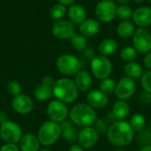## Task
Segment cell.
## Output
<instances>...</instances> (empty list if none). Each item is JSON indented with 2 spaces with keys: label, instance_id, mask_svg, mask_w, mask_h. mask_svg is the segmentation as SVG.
<instances>
[{
  "label": "cell",
  "instance_id": "6da1fadb",
  "mask_svg": "<svg viewBox=\"0 0 151 151\" xmlns=\"http://www.w3.org/2000/svg\"><path fill=\"white\" fill-rule=\"evenodd\" d=\"M134 131L129 122L117 120L111 124L107 131L108 141L116 147L128 146L134 140Z\"/></svg>",
  "mask_w": 151,
  "mask_h": 151
},
{
  "label": "cell",
  "instance_id": "7a4b0ae2",
  "mask_svg": "<svg viewBox=\"0 0 151 151\" xmlns=\"http://www.w3.org/2000/svg\"><path fill=\"white\" fill-rule=\"evenodd\" d=\"M70 120L76 126L81 128L93 127L97 119L96 110L89 104L81 103L74 105L69 111Z\"/></svg>",
  "mask_w": 151,
  "mask_h": 151
},
{
  "label": "cell",
  "instance_id": "3957f363",
  "mask_svg": "<svg viewBox=\"0 0 151 151\" xmlns=\"http://www.w3.org/2000/svg\"><path fill=\"white\" fill-rule=\"evenodd\" d=\"M79 94V89L76 87L74 81L70 78H60L55 81L53 86V96L59 101L65 104L74 102Z\"/></svg>",
  "mask_w": 151,
  "mask_h": 151
},
{
  "label": "cell",
  "instance_id": "277c9868",
  "mask_svg": "<svg viewBox=\"0 0 151 151\" xmlns=\"http://www.w3.org/2000/svg\"><path fill=\"white\" fill-rule=\"evenodd\" d=\"M62 136L60 124L51 120L46 121L41 125L37 132V137L41 145L50 147L54 145Z\"/></svg>",
  "mask_w": 151,
  "mask_h": 151
},
{
  "label": "cell",
  "instance_id": "5b68a950",
  "mask_svg": "<svg viewBox=\"0 0 151 151\" xmlns=\"http://www.w3.org/2000/svg\"><path fill=\"white\" fill-rule=\"evenodd\" d=\"M56 67L65 76H75L81 70V62L72 54H62L56 60Z\"/></svg>",
  "mask_w": 151,
  "mask_h": 151
},
{
  "label": "cell",
  "instance_id": "8992f818",
  "mask_svg": "<svg viewBox=\"0 0 151 151\" xmlns=\"http://www.w3.org/2000/svg\"><path fill=\"white\" fill-rule=\"evenodd\" d=\"M90 69L92 74L96 79L102 81L110 77L112 72V64L108 57L99 54L91 59Z\"/></svg>",
  "mask_w": 151,
  "mask_h": 151
},
{
  "label": "cell",
  "instance_id": "52a82bcc",
  "mask_svg": "<svg viewBox=\"0 0 151 151\" xmlns=\"http://www.w3.org/2000/svg\"><path fill=\"white\" fill-rule=\"evenodd\" d=\"M117 5L112 0H101L96 5V19L103 23H110L117 17Z\"/></svg>",
  "mask_w": 151,
  "mask_h": 151
},
{
  "label": "cell",
  "instance_id": "ba28073f",
  "mask_svg": "<svg viewBox=\"0 0 151 151\" xmlns=\"http://www.w3.org/2000/svg\"><path fill=\"white\" fill-rule=\"evenodd\" d=\"M22 135L21 127L17 123L5 120L1 124L0 137L5 143H18Z\"/></svg>",
  "mask_w": 151,
  "mask_h": 151
},
{
  "label": "cell",
  "instance_id": "9c48e42d",
  "mask_svg": "<svg viewBox=\"0 0 151 151\" xmlns=\"http://www.w3.org/2000/svg\"><path fill=\"white\" fill-rule=\"evenodd\" d=\"M133 37V47L138 53L147 54L151 50V32L148 28L138 27Z\"/></svg>",
  "mask_w": 151,
  "mask_h": 151
},
{
  "label": "cell",
  "instance_id": "30bf717a",
  "mask_svg": "<svg viewBox=\"0 0 151 151\" xmlns=\"http://www.w3.org/2000/svg\"><path fill=\"white\" fill-rule=\"evenodd\" d=\"M47 115L51 121L60 124L67 119L69 111L64 102L55 99L49 103L47 106Z\"/></svg>",
  "mask_w": 151,
  "mask_h": 151
},
{
  "label": "cell",
  "instance_id": "8fae6325",
  "mask_svg": "<svg viewBox=\"0 0 151 151\" xmlns=\"http://www.w3.org/2000/svg\"><path fill=\"white\" fill-rule=\"evenodd\" d=\"M136 91V83L134 80L125 76L120 78L116 83L115 94L119 100L127 101L130 99Z\"/></svg>",
  "mask_w": 151,
  "mask_h": 151
},
{
  "label": "cell",
  "instance_id": "7c38bea8",
  "mask_svg": "<svg viewBox=\"0 0 151 151\" xmlns=\"http://www.w3.org/2000/svg\"><path fill=\"white\" fill-rule=\"evenodd\" d=\"M51 33L58 39H71L76 34L75 24L66 19L58 20L53 24L51 27Z\"/></svg>",
  "mask_w": 151,
  "mask_h": 151
},
{
  "label": "cell",
  "instance_id": "4fadbf2b",
  "mask_svg": "<svg viewBox=\"0 0 151 151\" xmlns=\"http://www.w3.org/2000/svg\"><path fill=\"white\" fill-rule=\"evenodd\" d=\"M99 134L93 127H83L78 134L79 144L84 149L93 148L98 142Z\"/></svg>",
  "mask_w": 151,
  "mask_h": 151
},
{
  "label": "cell",
  "instance_id": "5bb4252c",
  "mask_svg": "<svg viewBox=\"0 0 151 151\" xmlns=\"http://www.w3.org/2000/svg\"><path fill=\"white\" fill-rule=\"evenodd\" d=\"M12 108L19 114H27L34 108L32 98L25 94H19L14 96L12 100Z\"/></svg>",
  "mask_w": 151,
  "mask_h": 151
},
{
  "label": "cell",
  "instance_id": "9a60e30c",
  "mask_svg": "<svg viewBox=\"0 0 151 151\" xmlns=\"http://www.w3.org/2000/svg\"><path fill=\"white\" fill-rule=\"evenodd\" d=\"M133 22L138 27L147 28L151 26V7L150 6H140L134 11Z\"/></svg>",
  "mask_w": 151,
  "mask_h": 151
},
{
  "label": "cell",
  "instance_id": "2e32d148",
  "mask_svg": "<svg viewBox=\"0 0 151 151\" xmlns=\"http://www.w3.org/2000/svg\"><path fill=\"white\" fill-rule=\"evenodd\" d=\"M87 104L94 109L104 108L109 103V97L100 89L90 90L86 96Z\"/></svg>",
  "mask_w": 151,
  "mask_h": 151
},
{
  "label": "cell",
  "instance_id": "e0dca14e",
  "mask_svg": "<svg viewBox=\"0 0 151 151\" xmlns=\"http://www.w3.org/2000/svg\"><path fill=\"white\" fill-rule=\"evenodd\" d=\"M101 26L98 19L93 18H87L79 25V32L85 37H93L100 31Z\"/></svg>",
  "mask_w": 151,
  "mask_h": 151
},
{
  "label": "cell",
  "instance_id": "ac0fdd59",
  "mask_svg": "<svg viewBox=\"0 0 151 151\" xmlns=\"http://www.w3.org/2000/svg\"><path fill=\"white\" fill-rule=\"evenodd\" d=\"M40 142L37 135L34 134H26L22 135L19 142V147L20 151H39Z\"/></svg>",
  "mask_w": 151,
  "mask_h": 151
},
{
  "label": "cell",
  "instance_id": "d6986e66",
  "mask_svg": "<svg viewBox=\"0 0 151 151\" xmlns=\"http://www.w3.org/2000/svg\"><path fill=\"white\" fill-rule=\"evenodd\" d=\"M67 15L70 21L73 24L80 25L87 19V11L82 5L73 4L67 9Z\"/></svg>",
  "mask_w": 151,
  "mask_h": 151
},
{
  "label": "cell",
  "instance_id": "ffe728a7",
  "mask_svg": "<svg viewBox=\"0 0 151 151\" xmlns=\"http://www.w3.org/2000/svg\"><path fill=\"white\" fill-rule=\"evenodd\" d=\"M74 83L80 91H88L92 86L91 74L86 70H81L74 76Z\"/></svg>",
  "mask_w": 151,
  "mask_h": 151
},
{
  "label": "cell",
  "instance_id": "44dd1931",
  "mask_svg": "<svg viewBox=\"0 0 151 151\" xmlns=\"http://www.w3.org/2000/svg\"><path fill=\"white\" fill-rule=\"evenodd\" d=\"M130 112V105L127 101L118 100L114 103L111 110V113L118 120H125Z\"/></svg>",
  "mask_w": 151,
  "mask_h": 151
},
{
  "label": "cell",
  "instance_id": "7402d4cb",
  "mask_svg": "<svg viewBox=\"0 0 151 151\" xmlns=\"http://www.w3.org/2000/svg\"><path fill=\"white\" fill-rule=\"evenodd\" d=\"M75 125L71 120H65L60 123L61 130H62V136L63 138L70 142H73L78 140V134Z\"/></svg>",
  "mask_w": 151,
  "mask_h": 151
},
{
  "label": "cell",
  "instance_id": "603a6c76",
  "mask_svg": "<svg viewBox=\"0 0 151 151\" xmlns=\"http://www.w3.org/2000/svg\"><path fill=\"white\" fill-rule=\"evenodd\" d=\"M135 25L133 20H121L117 27V35L122 39H127L134 35L135 32Z\"/></svg>",
  "mask_w": 151,
  "mask_h": 151
},
{
  "label": "cell",
  "instance_id": "cb8c5ba5",
  "mask_svg": "<svg viewBox=\"0 0 151 151\" xmlns=\"http://www.w3.org/2000/svg\"><path fill=\"white\" fill-rule=\"evenodd\" d=\"M119 48L117 41L113 38H106L98 45V52L100 55L108 57L113 55Z\"/></svg>",
  "mask_w": 151,
  "mask_h": 151
},
{
  "label": "cell",
  "instance_id": "d4e9b609",
  "mask_svg": "<svg viewBox=\"0 0 151 151\" xmlns=\"http://www.w3.org/2000/svg\"><path fill=\"white\" fill-rule=\"evenodd\" d=\"M53 96V88L43 83L38 85L34 89V96L40 102H46Z\"/></svg>",
  "mask_w": 151,
  "mask_h": 151
},
{
  "label": "cell",
  "instance_id": "484cf974",
  "mask_svg": "<svg viewBox=\"0 0 151 151\" xmlns=\"http://www.w3.org/2000/svg\"><path fill=\"white\" fill-rule=\"evenodd\" d=\"M124 73H126V76H127L133 80L142 78V76L144 73L142 65L140 64H138L137 62H134V61L127 63L125 65Z\"/></svg>",
  "mask_w": 151,
  "mask_h": 151
},
{
  "label": "cell",
  "instance_id": "4316f807",
  "mask_svg": "<svg viewBox=\"0 0 151 151\" xmlns=\"http://www.w3.org/2000/svg\"><path fill=\"white\" fill-rule=\"evenodd\" d=\"M130 126L132 127V128L134 129V132H141L142 130H143L146 127V119L145 117L141 114V113H135L134 114L129 121Z\"/></svg>",
  "mask_w": 151,
  "mask_h": 151
},
{
  "label": "cell",
  "instance_id": "83f0119b",
  "mask_svg": "<svg viewBox=\"0 0 151 151\" xmlns=\"http://www.w3.org/2000/svg\"><path fill=\"white\" fill-rule=\"evenodd\" d=\"M119 56L123 61L129 63V62H133L136 59V58L138 56V52L133 46L128 45V46H125L124 48L121 49V50L119 52Z\"/></svg>",
  "mask_w": 151,
  "mask_h": 151
},
{
  "label": "cell",
  "instance_id": "f1b7e54d",
  "mask_svg": "<svg viewBox=\"0 0 151 151\" xmlns=\"http://www.w3.org/2000/svg\"><path fill=\"white\" fill-rule=\"evenodd\" d=\"M66 12H67L66 6L58 3L51 6V8L50 9L49 14L51 19H53L55 20H60L63 19V17L65 15Z\"/></svg>",
  "mask_w": 151,
  "mask_h": 151
},
{
  "label": "cell",
  "instance_id": "f546056e",
  "mask_svg": "<svg viewBox=\"0 0 151 151\" xmlns=\"http://www.w3.org/2000/svg\"><path fill=\"white\" fill-rule=\"evenodd\" d=\"M116 81L111 79V78H106L104 80H102L99 83V89L104 92V94H106L107 96L112 95L113 93H115V89H116Z\"/></svg>",
  "mask_w": 151,
  "mask_h": 151
},
{
  "label": "cell",
  "instance_id": "4dcf8cb0",
  "mask_svg": "<svg viewBox=\"0 0 151 151\" xmlns=\"http://www.w3.org/2000/svg\"><path fill=\"white\" fill-rule=\"evenodd\" d=\"M71 44L72 46L77 50H84L87 47H88V41H87V37H85L84 35H82L81 34H75L71 39Z\"/></svg>",
  "mask_w": 151,
  "mask_h": 151
},
{
  "label": "cell",
  "instance_id": "1f68e13d",
  "mask_svg": "<svg viewBox=\"0 0 151 151\" xmlns=\"http://www.w3.org/2000/svg\"><path fill=\"white\" fill-rule=\"evenodd\" d=\"M134 11L127 4H120L117 7V17L121 20H127L133 17Z\"/></svg>",
  "mask_w": 151,
  "mask_h": 151
},
{
  "label": "cell",
  "instance_id": "d6a6232c",
  "mask_svg": "<svg viewBox=\"0 0 151 151\" xmlns=\"http://www.w3.org/2000/svg\"><path fill=\"white\" fill-rule=\"evenodd\" d=\"M138 142L141 145H151V129L150 128H144L141 132H139L138 135Z\"/></svg>",
  "mask_w": 151,
  "mask_h": 151
},
{
  "label": "cell",
  "instance_id": "836d02e7",
  "mask_svg": "<svg viewBox=\"0 0 151 151\" xmlns=\"http://www.w3.org/2000/svg\"><path fill=\"white\" fill-rule=\"evenodd\" d=\"M6 89H7V92L13 97L21 94V85L18 81H15V80L10 81L7 83Z\"/></svg>",
  "mask_w": 151,
  "mask_h": 151
},
{
  "label": "cell",
  "instance_id": "e575fe53",
  "mask_svg": "<svg viewBox=\"0 0 151 151\" xmlns=\"http://www.w3.org/2000/svg\"><path fill=\"white\" fill-rule=\"evenodd\" d=\"M141 85L143 90L151 94V70L143 73L141 78Z\"/></svg>",
  "mask_w": 151,
  "mask_h": 151
},
{
  "label": "cell",
  "instance_id": "d590c367",
  "mask_svg": "<svg viewBox=\"0 0 151 151\" xmlns=\"http://www.w3.org/2000/svg\"><path fill=\"white\" fill-rule=\"evenodd\" d=\"M95 125V128L96 130L98 132V134H104V133H107L108 131V123L107 121H105L104 119H97Z\"/></svg>",
  "mask_w": 151,
  "mask_h": 151
},
{
  "label": "cell",
  "instance_id": "8d00e7d4",
  "mask_svg": "<svg viewBox=\"0 0 151 151\" xmlns=\"http://www.w3.org/2000/svg\"><path fill=\"white\" fill-rule=\"evenodd\" d=\"M139 101L142 104H151V94L145 90L142 91L139 95Z\"/></svg>",
  "mask_w": 151,
  "mask_h": 151
},
{
  "label": "cell",
  "instance_id": "74e56055",
  "mask_svg": "<svg viewBox=\"0 0 151 151\" xmlns=\"http://www.w3.org/2000/svg\"><path fill=\"white\" fill-rule=\"evenodd\" d=\"M0 151H20V150L16 143H5L0 148Z\"/></svg>",
  "mask_w": 151,
  "mask_h": 151
},
{
  "label": "cell",
  "instance_id": "f35d334b",
  "mask_svg": "<svg viewBox=\"0 0 151 151\" xmlns=\"http://www.w3.org/2000/svg\"><path fill=\"white\" fill-rule=\"evenodd\" d=\"M83 54H84V56L87 58H89V59H92V58H94L96 55V51H95V50L92 48V47H89V46H88L84 50H83Z\"/></svg>",
  "mask_w": 151,
  "mask_h": 151
},
{
  "label": "cell",
  "instance_id": "ab89813d",
  "mask_svg": "<svg viewBox=\"0 0 151 151\" xmlns=\"http://www.w3.org/2000/svg\"><path fill=\"white\" fill-rule=\"evenodd\" d=\"M55 81H54V79H53L52 77H50V76H44V77L42 78V83H43V84H45V85H48V86L53 88V86H54V84H55Z\"/></svg>",
  "mask_w": 151,
  "mask_h": 151
},
{
  "label": "cell",
  "instance_id": "60d3db41",
  "mask_svg": "<svg viewBox=\"0 0 151 151\" xmlns=\"http://www.w3.org/2000/svg\"><path fill=\"white\" fill-rule=\"evenodd\" d=\"M143 62H144L145 66L149 70H151V50L145 55L144 59H143Z\"/></svg>",
  "mask_w": 151,
  "mask_h": 151
},
{
  "label": "cell",
  "instance_id": "b9f144b4",
  "mask_svg": "<svg viewBox=\"0 0 151 151\" xmlns=\"http://www.w3.org/2000/svg\"><path fill=\"white\" fill-rule=\"evenodd\" d=\"M68 151H84V148L80 144H73Z\"/></svg>",
  "mask_w": 151,
  "mask_h": 151
},
{
  "label": "cell",
  "instance_id": "7bdbcfd3",
  "mask_svg": "<svg viewBox=\"0 0 151 151\" xmlns=\"http://www.w3.org/2000/svg\"><path fill=\"white\" fill-rule=\"evenodd\" d=\"M57 1H58V3L64 4L65 6H70V5L73 4L76 0H57Z\"/></svg>",
  "mask_w": 151,
  "mask_h": 151
},
{
  "label": "cell",
  "instance_id": "ee69618b",
  "mask_svg": "<svg viewBox=\"0 0 151 151\" xmlns=\"http://www.w3.org/2000/svg\"><path fill=\"white\" fill-rule=\"evenodd\" d=\"M139 151H151V145H145V146H142V149Z\"/></svg>",
  "mask_w": 151,
  "mask_h": 151
},
{
  "label": "cell",
  "instance_id": "f6af8a7d",
  "mask_svg": "<svg viewBox=\"0 0 151 151\" xmlns=\"http://www.w3.org/2000/svg\"><path fill=\"white\" fill-rule=\"evenodd\" d=\"M134 2H135V3H142V2H144V0H133Z\"/></svg>",
  "mask_w": 151,
  "mask_h": 151
},
{
  "label": "cell",
  "instance_id": "bcb514c9",
  "mask_svg": "<svg viewBox=\"0 0 151 151\" xmlns=\"http://www.w3.org/2000/svg\"><path fill=\"white\" fill-rule=\"evenodd\" d=\"M39 151H50V150H47V149H42V150H40Z\"/></svg>",
  "mask_w": 151,
  "mask_h": 151
},
{
  "label": "cell",
  "instance_id": "7dc6e473",
  "mask_svg": "<svg viewBox=\"0 0 151 151\" xmlns=\"http://www.w3.org/2000/svg\"><path fill=\"white\" fill-rule=\"evenodd\" d=\"M116 151H127V150H116Z\"/></svg>",
  "mask_w": 151,
  "mask_h": 151
},
{
  "label": "cell",
  "instance_id": "c3c4849f",
  "mask_svg": "<svg viewBox=\"0 0 151 151\" xmlns=\"http://www.w3.org/2000/svg\"><path fill=\"white\" fill-rule=\"evenodd\" d=\"M148 1L150 2V4H151V0H148Z\"/></svg>",
  "mask_w": 151,
  "mask_h": 151
},
{
  "label": "cell",
  "instance_id": "681fc988",
  "mask_svg": "<svg viewBox=\"0 0 151 151\" xmlns=\"http://www.w3.org/2000/svg\"><path fill=\"white\" fill-rule=\"evenodd\" d=\"M1 124H2V123H1V121H0V127H1Z\"/></svg>",
  "mask_w": 151,
  "mask_h": 151
},
{
  "label": "cell",
  "instance_id": "f907efd6",
  "mask_svg": "<svg viewBox=\"0 0 151 151\" xmlns=\"http://www.w3.org/2000/svg\"><path fill=\"white\" fill-rule=\"evenodd\" d=\"M89 151H98V150H89Z\"/></svg>",
  "mask_w": 151,
  "mask_h": 151
},
{
  "label": "cell",
  "instance_id": "816d5d0a",
  "mask_svg": "<svg viewBox=\"0 0 151 151\" xmlns=\"http://www.w3.org/2000/svg\"><path fill=\"white\" fill-rule=\"evenodd\" d=\"M150 129H151V120H150Z\"/></svg>",
  "mask_w": 151,
  "mask_h": 151
},
{
  "label": "cell",
  "instance_id": "f5cc1de1",
  "mask_svg": "<svg viewBox=\"0 0 151 151\" xmlns=\"http://www.w3.org/2000/svg\"><path fill=\"white\" fill-rule=\"evenodd\" d=\"M150 32H151V31H150Z\"/></svg>",
  "mask_w": 151,
  "mask_h": 151
}]
</instances>
